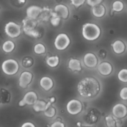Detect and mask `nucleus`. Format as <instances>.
Instances as JSON below:
<instances>
[{"label":"nucleus","instance_id":"a878e982","mask_svg":"<svg viewBox=\"0 0 127 127\" xmlns=\"http://www.w3.org/2000/svg\"><path fill=\"white\" fill-rule=\"evenodd\" d=\"M107 127H117V122L115 117L112 115H108L105 119Z\"/></svg>","mask_w":127,"mask_h":127},{"label":"nucleus","instance_id":"6e6552de","mask_svg":"<svg viewBox=\"0 0 127 127\" xmlns=\"http://www.w3.org/2000/svg\"><path fill=\"white\" fill-rule=\"evenodd\" d=\"M38 100V95L34 91H28L24 94L22 99L18 102L19 107H24L26 105H32Z\"/></svg>","mask_w":127,"mask_h":127},{"label":"nucleus","instance_id":"f8f14e48","mask_svg":"<svg viewBox=\"0 0 127 127\" xmlns=\"http://www.w3.org/2000/svg\"><path fill=\"white\" fill-rule=\"evenodd\" d=\"M54 12L61 19L66 20L69 17V9L67 6L62 4H59L54 7Z\"/></svg>","mask_w":127,"mask_h":127},{"label":"nucleus","instance_id":"f03ea898","mask_svg":"<svg viewBox=\"0 0 127 127\" xmlns=\"http://www.w3.org/2000/svg\"><path fill=\"white\" fill-rule=\"evenodd\" d=\"M101 32L100 27L95 23L87 22L82 26V36L87 40H96L100 37Z\"/></svg>","mask_w":127,"mask_h":127},{"label":"nucleus","instance_id":"f704fd0d","mask_svg":"<svg viewBox=\"0 0 127 127\" xmlns=\"http://www.w3.org/2000/svg\"><path fill=\"white\" fill-rule=\"evenodd\" d=\"M106 55H107V52L104 49H101L98 52V56L101 58H105L106 57Z\"/></svg>","mask_w":127,"mask_h":127},{"label":"nucleus","instance_id":"1a4fd4ad","mask_svg":"<svg viewBox=\"0 0 127 127\" xmlns=\"http://www.w3.org/2000/svg\"><path fill=\"white\" fill-rule=\"evenodd\" d=\"M33 74L29 71H24L21 73L19 78V86L22 89H26L32 83Z\"/></svg>","mask_w":127,"mask_h":127},{"label":"nucleus","instance_id":"cd10ccee","mask_svg":"<svg viewBox=\"0 0 127 127\" xmlns=\"http://www.w3.org/2000/svg\"><path fill=\"white\" fill-rule=\"evenodd\" d=\"M118 79L122 83H127V69H122L118 73Z\"/></svg>","mask_w":127,"mask_h":127},{"label":"nucleus","instance_id":"c756f323","mask_svg":"<svg viewBox=\"0 0 127 127\" xmlns=\"http://www.w3.org/2000/svg\"><path fill=\"white\" fill-rule=\"evenodd\" d=\"M22 66L25 68H29L33 64L34 60L31 57H25L22 60Z\"/></svg>","mask_w":127,"mask_h":127},{"label":"nucleus","instance_id":"4be33fe9","mask_svg":"<svg viewBox=\"0 0 127 127\" xmlns=\"http://www.w3.org/2000/svg\"><path fill=\"white\" fill-rule=\"evenodd\" d=\"M15 45L14 42H12V40H6L2 43V50L3 51L4 53H10L14 51L15 49Z\"/></svg>","mask_w":127,"mask_h":127},{"label":"nucleus","instance_id":"b1692460","mask_svg":"<svg viewBox=\"0 0 127 127\" xmlns=\"http://www.w3.org/2000/svg\"><path fill=\"white\" fill-rule=\"evenodd\" d=\"M33 50L36 54L42 55L46 53V48L44 45L42 43H37L34 46Z\"/></svg>","mask_w":127,"mask_h":127},{"label":"nucleus","instance_id":"f257e3e1","mask_svg":"<svg viewBox=\"0 0 127 127\" xmlns=\"http://www.w3.org/2000/svg\"><path fill=\"white\" fill-rule=\"evenodd\" d=\"M77 90L82 97H95L100 91V84L94 77H85L78 82Z\"/></svg>","mask_w":127,"mask_h":127},{"label":"nucleus","instance_id":"9b49d317","mask_svg":"<svg viewBox=\"0 0 127 127\" xmlns=\"http://www.w3.org/2000/svg\"><path fill=\"white\" fill-rule=\"evenodd\" d=\"M112 114L117 119H123L127 115V107L123 104H117L112 108Z\"/></svg>","mask_w":127,"mask_h":127},{"label":"nucleus","instance_id":"bb28decb","mask_svg":"<svg viewBox=\"0 0 127 127\" xmlns=\"http://www.w3.org/2000/svg\"><path fill=\"white\" fill-rule=\"evenodd\" d=\"M124 8V4L121 1L117 0L114 1L112 4V11L116 12H120L123 11Z\"/></svg>","mask_w":127,"mask_h":127},{"label":"nucleus","instance_id":"393cba45","mask_svg":"<svg viewBox=\"0 0 127 127\" xmlns=\"http://www.w3.org/2000/svg\"><path fill=\"white\" fill-rule=\"evenodd\" d=\"M56 108L52 105V104H49L47 109L44 112V114L46 117L52 118L56 115Z\"/></svg>","mask_w":127,"mask_h":127},{"label":"nucleus","instance_id":"7ed1b4c3","mask_svg":"<svg viewBox=\"0 0 127 127\" xmlns=\"http://www.w3.org/2000/svg\"><path fill=\"white\" fill-rule=\"evenodd\" d=\"M37 23L36 19H32L27 17L24 19L22 21V29L25 34L32 38H39L40 32L36 29Z\"/></svg>","mask_w":127,"mask_h":127},{"label":"nucleus","instance_id":"72a5a7b5","mask_svg":"<svg viewBox=\"0 0 127 127\" xmlns=\"http://www.w3.org/2000/svg\"><path fill=\"white\" fill-rule=\"evenodd\" d=\"M51 127H65V125L62 122L59 121H57L54 122L52 125H51Z\"/></svg>","mask_w":127,"mask_h":127},{"label":"nucleus","instance_id":"dca6fc26","mask_svg":"<svg viewBox=\"0 0 127 127\" xmlns=\"http://www.w3.org/2000/svg\"><path fill=\"white\" fill-rule=\"evenodd\" d=\"M68 68L72 72H80L82 70L80 60L74 58H70L68 62Z\"/></svg>","mask_w":127,"mask_h":127},{"label":"nucleus","instance_id":"2f4dec72","mask_svg":"<svg viewBox=\"0 0 127 127\" xmlns=\"http://www.w3.org/2000/svg\"><path fill=\"white\" fill-rule=\"evenodd\" d=\"M85 1L86 0H70V2L74 7L78 8L82 6L85 2Z\"/></svg>","mask_w":127,"mask_h":127},{"label":"nucleus","instance_id":"4468645a","mask_svg":"<svg viewBox=\"0 0 127 127\" xmlns=\"http://www.w3.org/2000/svg\"><path fill=\"white\" fill-rule=\"evenodd\" d=\"M42 11V7L36 5H32L29 6L26 9V16L28 18L37 19L39 17Z\"/></svg>","mask_w":127,"mask_h":127},{"label":"nucleus","instance_id":"412c9836","mask_svg":"<svg viewBox=\"0 0 127 127\" xmlns=\"http://www.w3.org/2000/svg\"><path fill=\"white\" fill-rule=\"evenodd\" d=\"M52 12H53V11L49 7H42V11L39 18L41 21H43V22H47V21H50L51 17H52Z\"/></svg>","mask_w":127,"mask_h":127},{"label":"nucleus","instance_id":"5701e85b","mask_svg":"<svg viewBox=\"0 0 127 127\" xmlns=\"http://www.w3.org/2000/svg\"><path fill=\"white\" fill-rule=\"evenodd\" d=\"M46 64L49 67L52 68H56L59 65L60 62L59 57L57 55L51 56V57H47L46 60Z\"/></svg>","mask_w":127,"mask_h":127},{"label":"nucleus","instance_id":"20e7f679","mask_svg":"<svg viewBox=\"0 0 127 127\" xmlns=\"http://www.w3.org/2000/svg\"><path fill=\"white\" fill-rule=\"evenodd\" d=\"M1 69L6 75L13 76L19 71V65L16 60L10 58L2 62L1 64Z\"/></svg>","mask_w":127,"mask_h":127},{"label":"nucleus","instance_id":"423d86ee","mask_svg":"<svg viewBox=\"0 0 127 127\" xmlns=\"http://www.w3.org/2000/svg\"><path fill=\"white\" fill-rule=\"evenodd\" d=\"M70 44V39L68 35L65 33H61L56 36L54 45L57 50L62 51L65 50Z\"/></svg>","mask_w":127,"mask_h":127},{"label":"nucleus","instance_id":"a211bd4d","mask_svg":"<svg viewBox=\"0 0 127 127\" xmlns=\"http://www.w3.org/2000/svg\"><path fill=\"white\" fill-rule=\"evenodd\" d=\"M51 104L50 102H47L45 100H37L36 102L32 105V109L36 112H44L47 107Z\"/></svg>","mask_w":127,"mask_h":127},{"label":"nucleus","instance_id":"c9c22d12","mask_svg":"<svg viewBox=\"0 0 127 127\" xmlns=\"http://www.w3.org/2000/svg\"><path fill=\"white\" fill-rule=\"evenodd\" d=\"M21 127H36L34 124L31 122H25L22 125Z\"/></svg>","mask_w":127,"mask_h":127},{"label":"nucleus","instance_id":"6ab92c4d","mask_svg":"<svg viewBox=\"0 0 127 127\" xmlns=\"http://www.w3.org/2000/svg\"><path fill=\"white\" fill-rule=\"evenodd\" d=\"M92 14L97 18H102L105 15L106 8L104 5L100 4L92 7Z\"/></svg>","mask_w":127,"mask_h":127},{"label":"nucleus","instance_id":"f3484780","mask_svg":"<svg viewBox=\"0 0 127 127\" xmlns=\"http://www.w3.org/2000/svg\"><path fill=\"white\" fill-rule=\"evenodd\" d=\"M112 50L113 52L117 55L124 53L126 50V46L124 42L120 40H117L112 43Z\"/></svg>","mask_w":127,"mask_h":127},{"label":"nucleus","instance_id":"9d476101","mask_svg":"<svg viewBox=\"0 0 127 127\" xmlns=\"http://www.w3.org/2000/svg\"><path fill=\"white\" fill-rule=\"evenodd\" d=\"M83 61L84 65L88 68H93L98 65V58L95 53L92 52L86 53L83 56Z\"/></svg>","mask_w":127,"mask_h":127},{"label":"nucleus","instance_id":"473e14b6","mask_svg":"<svg viewBox=\"0 0 127 127\" xmlns=\"http://www.w3.org/2000/svg\"><path fill=\"white\" fill-rule=\"evenodd\" d=\"M86 1H87V3L88 6L93 7V6H97V5L102 3L103 0H86Z\"/></svg>","mask_w":127,"mask_h":127},{"label":"nucleus","instance_id":"0eeeda50","mask_svg":"<svg viewBox=\"0 0 127 127\" xmlns=\"http://www.w3.org/2000/svg\"><path fill=\"white\" fill-rule=\"evenodd\" d=\"M83 105L82 102L77 99H72L67 102L66 109L67 112L72 115H75L82 112Z\"/></svg>","mask_w":127,"mask_h":127},{"label":"nucleus","instance_id":"ddd939ff","mask_svg":"<svg viewBox=\"0 0 127 127\" xmlns=\"http://www.w3.org/2000/svg\"><path fill=\"white\" fill-rule=\"evenodd\" d=\"M97 69L101 75L107 76L113 71V66L110 62H102L98 65Z\"/></svg>","mask_w":127,"mask_h":127},{"label":"nucleus","instance_id":"2eb2a0df","mask_svg":"<svg viewBox=\"0 0 127 127\" xmlns=\"http://www.w3.org/2000/svg\"><path fill=\"white\" fill-rule=\"evenodd\" d=\"M39 85L45 91H49L54 86L53 80L49 76H43L39 81Z\"/></svg>","mask_w":127,"mask_h":127},{"label":"nucleus","instance_id":"e433bc0d","mask_svg":"<svg viewBox=\"0 0 127 127\" xmlns=\"http://www.w3.org/2000/svg\"><path fill=\"white\" fill-rule=\"evenodd\" d=\"M56 99L55 97H50L49 100L48 102H49L51 103V104H54L55 102H56Z\"/></svg>","mask_w":127,"mask_h":127},{"label":"nucleus","instance_id":"7c9ffc66","mask_svg":"<svg viewBox=\"0 0 127 127\" xmlns=\"http://www.w3.org/2000/svg\"><path fill=\"white\" fill-rule=\"evenodd\" d=\"M120 97L123 100H127V87H124L120 91Z\"/></svg>","mask_w":127,"mask_h":127},{"label":"nucleus","instance_id":"c85d7f7f","mask_svg":"<svg viewBox=\"0 0 127 127\" xmlns=\"http://www.w3.org/2000/svg\"><path fill=\"white\" fill-rule=\"evenodd\" d=\"M61 21V19L59 16H57L53 11L52 17H51V19H50V22H51L52 26H54V27H57V26H58L59 25Z\"/></svg>","mask_w":127,"mask_h":127},{"label":"nucleus","instance_id":"39448f33","mask_svg":"<svg viewBox=\"0 0 127 127\" xmlns=\"http://www.w3.org/2000/svg\"><path fill=\"white\" fill-rule=\"evenodd\" d=\"M4 32L10 38H17L21 34V26L16 22L9 21L5 25Z\"/></svg>","mask_w":127,"mask_h":127},{"label":"nucleus","instance_id":"aec40b11","mask_svg":"<svg viewBox=\"0 0 127 127\" xmlns=\"http://www.w3.org/2000/svg\"><path fill=\"white\" fill-rule=\"evenodd\" d=\"M11 95L7 89L4 88H0V104H6L10 102Z\"/></svg>","mask_w":127,"mask_h":127}]
</instances>
